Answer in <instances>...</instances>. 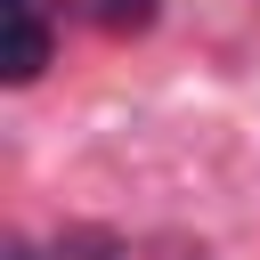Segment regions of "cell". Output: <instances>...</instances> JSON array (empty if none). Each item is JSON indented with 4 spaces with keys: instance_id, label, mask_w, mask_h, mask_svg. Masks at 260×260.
Wrapping results in <instances>:
<instances>
[{
    "instance_id": "6da1fadb",
    "label": "cell",
    "mask_w": 260,
    "mask_h": 260,
    "mask_svg": "<svg viewBox=\"0 0 260 260\" xmlns=\"http://www.w3.org/2000/svg\"><path fill=\"white\" fill-rule=\"evenodd\" d=\"M49 65V0H8V81H32Z\"/></svg>"
},
{
    "instance_id": "7a4b0ae2",
    "label": "cell",
    "mask_w": 260,
    "mask_h": 260,
    "mask_svg": "<svg viewBox=\"0 0 260 260\" xmlns=\"http://www.w3.org/2000/svg\"><path fill=\"white\" fill-rule=\"evenodd\" d=\"M98 8V24H146L154 16V0H89Z\"/></svg>"
}]
</instances>
